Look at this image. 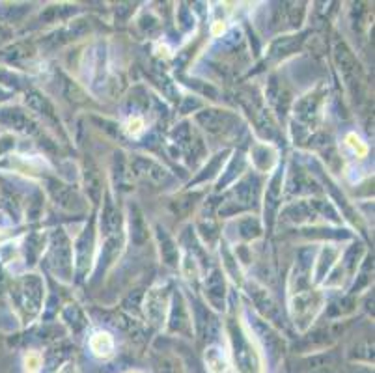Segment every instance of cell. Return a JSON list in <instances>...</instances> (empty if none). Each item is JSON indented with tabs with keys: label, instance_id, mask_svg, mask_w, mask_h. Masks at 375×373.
<instances>
[{
	"label": "cell",
	"instance_id": "6da1fadb",
	"mask_svg": "<svg viewBox=\"0 0 375 373\" xmlns=\"http://www.w3.org/2000/svg\"><path fill=\"white\" fill-rule=\"evenodd\" d=\"M90 347L94 351V355L106 358L114 353V340L109 333H97L90 340Z\"/></svg>",
	"mask_w": 375,
	"mask_h": 373
},
{
	"label": "cell",
	"instance_id": "7a4b0ae2",
	"mask_svg": "<svg viewBox=\"0 0 375 373\" xmlns=\"http://www.w3.org/2000/svg\"><path fill=\"white\" fill-rule=\"evenodd\" d=\"M205 362L212 370V373H232V366L228 360L224 358V355L218 349H212L205 355Z\"/></svg>",
	"mask_w": 375,
	"mask_h": 373
},
{
	"label": "cell",
	"instance_id": "3957f363",
	"mask_svg": "<svg viewBox=\"0 0 375 373\" xmlns=\"http://www.w3.org/2000/svg\"><path fill=\"white\" fill-rule=\"evenodd\" d=\"M346 142H347V146L351 148L353 153H355L357 157H364V155L368 153V146L364 144L362 140L358 138L357 134H347Z\"/></svg>",
	"mask_w": 375,
	"mask_h": 373
},
{
	"label": "cell",
	"instance_id": "277c9868",
	"mask_svg": "<svg viewBox=\"0 0 375 373\" xmlns=\"http://www.w3.org/2000/svg\"><path fill=\"white\" fill-rule=\"evenodd\" d=\"M41 366V356L38 353H29L26 358H24V367H26V373H35Z\"/></svg>",
	"mask_w": 375,
	"mask_h": 373
},
{
	"label": "cell",
	"instance_id": "5b68a950",
	"mask_svg": "<svg viewBox=\"0 0 375 373\" xmlns=\"http://www.w3.org/2000/svg\"><path fill=\"white\" fill-rule=\"evenodd\" d=\"M142 129H144V122H142V118H138V116L129 118V122H127V133L141 134Z\"/></svg>",
	"mask_w": 375,
	"mask_h": 373
},
{
	"label": "cell",
	"instance_id": "8992f818",
	"mask_svg": "<svg viewBox=\"0 0 375 373\" xmlns=\"http://www.w3.org/2000/svg\"><path fill=\"white\" fill-rule=\"evenodd\" d=\"M58 373H79V372H77L75 364H65V366H62V370H60Z\"/></svg>",
	"mask_w": 375,
	"mask_h": 373
},
{
	"label": "cell",
	"instance_id": "52a82bcc",
	"mask_svg": "<svg viewBox=\"0 0 375 373\" xmlns=\"http://www.w3.org/2000/svg\"><path fill=\"white\" fill-rule=\"evenodd\" d=\"M131 373H138V372H131Z\"/></svg>",
	"mask_w": 375,
	"mask_h": 373
}]
</instances>
